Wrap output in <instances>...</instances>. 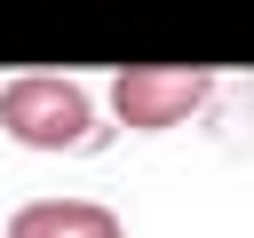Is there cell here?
Masks as SVG:
<instances>
[{
    "label": "cell",
    "mask_w": 254,
    "mask_h": 238,
    "mask_svg": "<svg viewBox=\"0 0 254 238\" xmlns=\"http://www.w3.org/2000/svg\"><path fill=\"white\" fill-rule=\"evenodd\" d=\"M0 135L24 143V151H95L103 127H95V95L64 71H24L0 87Z\"/></svg>",
    "instance_id": "1"
},
{
    "label": "cell",
    "mask_w": 254,
    "mask_h": 238,
    "mask_svg": "<svg viewBox=\"0 0 254 238\" xmlns=\"http://www.w3.org/2000/svg\"><path fill=\"white\" fill-rule=\"evenodd\" d=\"M206 103H214V79H206V71H159V63H135V71L111 79V111H119V127H135V135L190 127Z\"/></svg>",
    "instance_id": "2"
},
{
    "label": "cell",
    "mask_w": 254,
    "mask_h": 238,
    "mask_svg": "<svg viewBox=\"0 0 254 238\" xmlns=\"http://www.w3.org/2000/svg\"><path fill=\"white\" fill-rule=\"evenodd\" d=\"M8 238H127V222L103 198H24L8 214Z\"/></svg>",
    "instance_id": "3"
}]
</instances>
